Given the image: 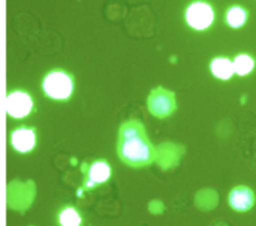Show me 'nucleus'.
<instances>
[{
    "label": "nucleus",
    "mask_w": 256,
    "mask_h": 226,
    "mask_svg": "<svg viewBox=\"0 0 256 226\" xmlns=\"http://www.w3.org/2000/svg\"><path fill=\"white\" fill-rule=\"evenodd\" d=\"M117 153L125 164L132 167L148 165L155 159V149L140 121L131 119L120 126Z\"/></svg>",
    "instance_id": "nucleus-1"
},
{
    "label": "nucleus",
    "mask_w": 256,
    "mask_h": 226,
    "mask_svg": "<svg viewBox=\"0 0 256 226\" xmlns=\"http://www.w3.org/2000/svg\"><path fill=\"white\" fill-rule=\"evenodd\" d=\"M44 95L53 100L64 102L69 100L75 88L73 76L63 69H52L46 73L41 83Z\"/></svg>",
    "instance_id": "nucleus-2"
},
{
    "label": "nucleus",
    "mask_w": 256,
    "mask_h": 226,
    "mask_svg": "<svg viewBox=\"0 0 256 226\" xmlns=\"http://www.w3.org/2000/svg\"><path fill=\"white\" fill-rule=\"evenodd\" d=\"M215 19V11L210 3L203 0L191 2L185 10V21L195 31H205L211 27Z\"/></svg>",
    "instance_id": "nucleus-3"
},
{
    "label": "nucleus",
    "mask_w": 256,
    "mask_h": 226,
    "mask_svg": "<svg viewBox=\"0 0 256 226\" xmlns=\"http://www.w3.org/2000/svg\"><path fill=\"white\" fill-rule=\"evenodd\" d=\"M34 109L33 97L25 90L16 89L10 91L6 96V113L13 119H24Z\"/></svg>",
    "instance_id": "nucleus-4"
},
{
    "label": "nucleus",
    "mask_w": 256,
    "mask_h": 226,
    "mask_svg": "<svg viewBox=\"0 0 256 226\" xmlns=\"http://www.w3.org/2000/svg\"><path fill=\"white\" fill-rule=\"evenodd\" d=\"M147 105L149 112L155 117H167L173 113L176 107L174 93L159 86L150 92Z\"/></svg>",
    "instance_id": "nucleus-5"
},
{
    "label": "nucleus",
    "mask_w": 256,
    "mask_h": 226,
    "mask_svg": "<svg viewBox=\"0 0 256 226\" xmlns=\"http://www.w3.org/2000/svg\"><path fill=\"white\" fill-rule=\"evenodd\" d=\"M83 190H91L106 183L112 176V168L105 159H97L86 165Z\"/></svg>",
    "instance_id": "nucleus-6"
},
{
    "label": "nucleus",
    "mask_w": 256,
    "mask_h": 226,
    "mask_svg": "<svg viewBox=\"0 0 256 226\" xmlns=\"http://www.w3.org/2000/svg\"><path fill=\"white\" fill-rule=\"evenodd\" d=\"M10 144L20 154L32 152L37 144L36 129L24 125L15 128L10 134Z\"/></svg>",
    "instance_id": "nucleus-7"
},
{
    "label": "nucleus",
    "mask_w": 256,
    "mask_h": 226,
    "mask_svg": "<svg viewBox=\"0 0 256 226\" xmlns=\"http://www.w3.org/2000/svg\"><path fill=\"white\" fill-rule=\"evenodd\" d=\"M228 203L235 211H248L255 203L254 192L244 185L235 186L228 194Z\"/></svg>",
    "instance_id": "nucleus-8"
},
{
    "label": "nucleus",
    "mask_w": 256,
    "mask_h": 226,
    "mask_svg": "<svg viewBox=\"0 0 256 226\" xmlns=\"http://www.w3.org/2000/svg\"><path fill=\"white\" fill-rule=\"evenodd\" d=\"M210 71L214 77L220 80H229L234 72L233 62L227 57H215L210 62Z\"/></svg>",
    "instance_id": "nucleus-9"
},
{
    "label": "nucleus",
    "mask_w": 256,
    "mask_h": 226,
    "mask_svg": "<svg viewBox=\"0 0 256 226\" xmlns=\"http://www.w3.org/2000/svg\"><path fill=\"white\" fill-rule=\"evenodd\" d=\"M57 223L59 226H82L83 216L75 206L65 205L57 213Z\"/></svg>",
    "instance_id": "nucleus-10"
},
{
    "label": "nucleus",
    "mask_w": 256,
    "mask_h": 226,
    "mask_svg": "<svg viewBox=\"0 0 256 226\" xmlns=\"http://www.w3.org/2000/svg\"><path fill=\"white\" fill-rule=\"evenodd\" d=\"M247 18V10L239 5L230 6L225 14V21L227 25L233 29L241 28L246 23Z\"/></svg>",
    "instance_id": "nucleus-11"
},
{
    "label": "nucleus",
    "mask_w": 256,
    "mask_h": 226,
    "mask_svg": "<svg viewBox=\"0 0 256 226\" xmlns=\"http://www.w3.org/2000/svg\"><path fill=\"white\" fill-rule=\"evenodd\" d=\"M233 67L234 72L239 76H246L248 75L255 66V61L252 56L246 53H241L235 56L233 59Z\"/></svg>",
    "instance_id": "nucleus-12"
}]
</instances>
